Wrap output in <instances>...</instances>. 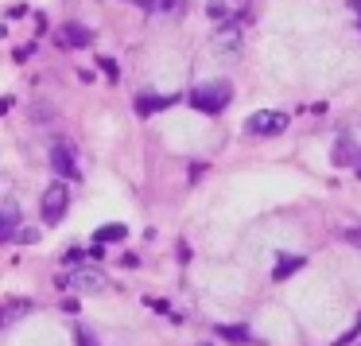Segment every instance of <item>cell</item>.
<instances>
[{
	"mask_svg": "<svg viewBox=\"0 0 361 346\" xmlns=\"http://www.w3.org/2000/svg\"><path fill=\"white\" fill-rule=\"evenodd\" d=\"M229 97H233L229 82H210V86L190 90V109H198V113H206V117H214V113H221V109L229 105Z\"/></svg>",
	"mask_w": 361,
	"mask_h": 346,
	"instance_id": "6da1fadb",
	"label": "cell"
},
{
	"mask_svg": "<svg viewBox=\"0 0 361 346\" xmlns=\"http://www.w3.org/2000/svg\"><path fill=\"white\" fill-rule=\"evenodd\" d=\"M66 206H71V191H66V183H51L47 191H43V203H39V214L47 226H59V222L66 218Z\"/></svg>",
	"mask_w": 361,
	"mask_h": 346,
	"instance_id": "7a4b0ae2",
	"label": "cell"
},
{
	"mask_svg": "<svg viewBox=\"0 0 361 346\" xmlns=\"http://www.w3.org/2000/svg\"><path fill=\"white\" fill-rule=\"evenodd\" d=\"M59 288L102 292V288H109V280H105V273H102L97 265H82V268H74V273H63V276H59Z\"/></svg>",
	"mask_w": 361,
	"mask_h": 346,
	"instance_id": "3957f363",
	"label": "cell"
},
{
	"mask_svg": "<svg viewBox=\"0 0 361 346\" xmlns=\"http://www.w3.org/2000/svg\"><path fill=\"white\" fill-rule=\"evenodd\" d=\"M245 129H249L252 136H280L283 129H288V113H280V109H260V113H252V117L245 121Z\"/></svg>",
	"mask_w": 361,
	"mask_h": 346,
	"instance_id": "277c9868",
	"label": "cell"
},
{
	"mask_svg": "<svg viewBox=\"0 0 361 346\" xmlns=\"http://www.w3.org/2000/svg\"><path fill=\"white\" fill-rule=\"evenodd\" d=\"M55 43L63 51H78V47H90V43H94V35H90L82 24H66V28H59V32H55Z\"/></svg>",
	"mask_w": 361,
	"mask_h": 346,
	"instance_id": "5b68a950",
	"label": "cell"
},
{
	"mask_svg": "<svg viewBox=\"0 0 361 346\" xmlns=\"http://www.w3.org/2000/svg\"><path fill=\"white\" fill-rule=\"evenodd\" d=\"M32 315V299H8V304H0V330L4 327H16L20 319Z\"/></svg>",
	"mask_w": 361,
	"mask_h": 346,
	"instance_id": "8992f818",
	"label": "cell"
},
{
	"mask_svg": "<svg viewBox=\"0 0 361 346\" xmlns=\"http://www.w3.org/2000/svg\"><path fill=\"white\" fill-rule=\"evenodd\" d=\"M140 8H148L152 16H183L187 0H136Z\"/></svg>",
	"mask_w": 361,
	"mask_h": 346,
	"instance_id": "52a82bcc",
	"label": "cell"
},
{
	"mask_svg": "<svg viewBox=\"0 0 361 346\" xmlns=\"http://www.w3.org/2000/svg\"><path fill=\"white\" fill-rule=\"evenodd\" d=\"M51 164H55L59 175H66V179H78V167H74V156L63 148V144H55L51 148Z\"/></svg>",
	"mask_w": 361,
	"mask_h": 346,
	"instance_id": "ba28073f",
	"label": "cell"
},
{
	"mask_svg": "<svg viewBox=\"0 0 361 346\" xmlns=\"http://www.w3.org/2000/svg\"><path fill=\"white\" fill-rule=\"evenodd\" d=\"M16 222H20V206L0 203V241H8V237L16 234Z\"/></svg>",
	"mask_w": 361,
	"mask_h": 346,
	"instance_id": "9c48e42d",
	"label": "cell"
},
{
	"mask_svg": "<svg viewBox=\"0 0 361 346\" xmlns=\"http://www.w3.org/2000/svg\"><path fill=\"white\" fill-rule=\"evenodd\" d=\"M214 47H218V55H233V51L241 47V35H237V28H226V32L214 35Z\"/></svg>",
	"mask_w": 361,
	"mask_h": 346,
	"instance_id": "30bf717a",
	"label": "cell"
},
{
	"mask_svg": "<svg viewBox=\"0 0 361 346\" xmlns=\"http://www.w3.org/2000/svg\"><path fill=\"white\" fill-rule=\"evenodd\" d=\"M303 265H307L303 257H280V261H276V268H272V276H276V280H288V276L299 273Z\"/></svg>",
	"mask_w": 361,
	"mask_h": 346,
	"instance_id": "8fae6325",
	"label": "cell"
},
{
	"mask_svg": "<svg viewBox=\"0 0 361 346\" xmlns=\"http://www.w3.org/2000/svg\"><path fill=\"white\" fill-rule=\"evenodd\" d=\"M164 105H171V97H140V102H136V113H140V117H152V113L164 109Z\"/></svg>",
	"mask_w": 361,
	"mask_h": 346,
	"instance_id": "7c38bea8",
	"label": "cell"
},
{
	"mask_svg": "<svg viewBox=\"0 0 361 346\" xmlns=\"http://www.w3.org/2000/svg\"><path fill=\"white\" fill-rule=\"evenodd\" d=\"M128 234V229L125 226H117V222H109V226H102V229H97V245H102V241H121V237H125Z\"/></svg>",
	"mask_w": 361,
	"mask_h": 346,
	"instance_id": "4fadbf2b",
	"label": "cell"
},
{
	"mask_svg": "<svg viewBox=\"0 0 361 346\" xmlns=\"http://www.w3.org/2000/svg\"><path fill=\"white\" fill-rule=\"evenodd\" d=\"M218 330L226 338H233V342H249V330H245V327H218Z\"/></svg>",
	"mask_w": 361,
	"mask_h": 346,
	"instance_id": "5bb4252c",
	"label": "cell"
},
{
	"mask_svg": "<svg viewBox=\"0 0 361 346\" xmlns=\"http://www.w3.org/2000/svg\"><path fill=\"white\" fill-rule=\"evenodd\" d=\"M350 156H353L350 141H342V144H338V152H334V160H338V164H345V160H350Z\"/></svg>",
	"mask_w": 361,
	"mask_h": 346,
	"instance_id": "9a60e30c",
	"label": "cell"
},
{
	"mask_svg": "<svg viewBox=\"0 0 361 346\" xmlns=\"http://www.w3.org/2000/svg\"><path fill=\"white\" fill-rule=\"evenodd\" d=\"M16 241L32 245V241H39V234H35V229H16Z\"/></svg>",
	"mask_w": 361,
	"mask_h": 346,
	"instance_id": "2e32d148",
	"label": "cell"
},
{
	"mask_svg": "<svg viewBox=\"0 0 361 346\" xmlns=\"http://www.w3.org/2000/svg\"><path fill=\"white\" fill-rule=\"evenodd\" d=\"M210 16L218 20V24H226V20H229V16H226V8H221V4H210Z\"/></svg>",
	"mask_w": 361,
	"mask_h": 346,
	"instance_id": "e0dca14e",
	"label": "cell"
},
{
	"mask_svg": "<svg viewBox=\"0 0 361 346\" xmlns=\"http://www.w3.org/2000/svg\"><path fill=\"white\" fill-rule=\"evenodd\" d=\"M12 105H16V97H0V117H4V113H8Z\"/></svg>",
	"mask_w": 361,
	"mask_h": 346,
	"instance_id": "ac0fdd59",
	"label": "cell"
},
{
	"mask_svg": "<svg viewBox=\"0 0 361 346\" xmlns=\"http://www.w3.org/2000/svg\"><path fill=\"white\" fill-rule=\"evenodd\" d=\"M78 338H82V346H94V338H90V330H78Z\"/></svg>",
	"mask_w": 361,
	"mask_h": 346,
	"instance_id": "d6986e66",
	"label": "cell"
},
{
	"mask_svg": "<svg viewBox=\"0 0 361 346\" xmlns=\"http://www.w3.org/2000/svg\"><path fill=\"white\" fill-rule=\"evenodd\" d=\"M350 241H353V245H361V229H350Z\"/></svg>",
	"mask_w": 361,
	"mask_h": 346,
	"instance_id": "ffe728a7",
	"label": "cell"
},
{
	"mask_svg": "<svg viewBox=\"0 0 361 346\" xmlns=\"http://www.w3.org/2000/svg\"><path fill=\"white\" fill-rule=\"evenodd\" d=\"M353 167H357V179H361V156H357V160H353Z\"/></svg>",
	"mask_w": 361,
	"mask_h": 346,
	"instance_id": "44dd1931",
	"label": "cell"
},
{
	"mask_svg": "<svg viewBox=\"0 0 361 346\" xmlns=\"http://www.w3.org/2000/svg\"><path fill=\"white\" fill-rule=\"evenodd\" d=\"M198 346H210V342H198Z\"/></svg>",
	"mask_w": 361,
	"mask_h": 346,
	"instance_id": "7402d4cb",
	"label": "cell"
},
{
	"mask_svg": "<svg viewBox=\"0 0 361 346\" xmlns=\"http://www.w3.org/2000/svg\"><path fill=\"white\" fill-rule=\"evenodd\" d=\"M0 35H4V28H0Z\"/></svg>",
	"mask_w": 361,
	"mask_h": 346,
	"instance_id": "603a6c76",
	"label": "cell"
}]
</instances>
